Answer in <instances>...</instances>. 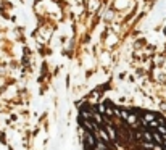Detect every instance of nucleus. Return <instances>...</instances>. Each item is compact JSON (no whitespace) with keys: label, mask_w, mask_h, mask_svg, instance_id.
I'll return each instance as SVG.
<instances>
[{"label":"nucleus","mask_w":166,"mask_h":150,"mask_svg":"<svg viewBox=\"0 0 166 150\" xmlns=\"http://www.w3.org/2000/svg\"><path fill=\"white\" fill-rule=\"evenodd\" d=\"M95 137H94V134L91 132V131H87L86 132V139H84V147L86 148H95Z\"/></svg>","instance_id":"1"},{"label":"nucleus","mask_w":166,"mask_h":150,"mask_svg":"<svg viewBox=\"0 0 166 150\" xmlns=\"http://www.w3.org/2000/svg\"><path fill=\"white\" fill-rule=\"evenodd\" d=\"M126 123L132 126V128H139V124H140V120L137 118V113H132V111H129L127 113V118H126Z\"/></svg>","instance_id":"2"},{"label":"nucleus","mask_w":166,"mask_h":150,"mask_svg":"<svg viewBox=\"0 0 166 150\" xmlns=\"http://www.w3.org/2000/svg\"><path fill=\"white\" fill-rule=\"evenodd\" d=\"M81 123H82V126H84V128H86L87 131H91V132H94V131L98 129V124H97L94 120H86V118H82V120H81Z\"/></svg>","instance_id":"3"},{"label":"nucleus","mask_w":166,"mask_h":150,"mask_svg":"<svg viewBox=\"0 0 166 150\" xmlns=\"http://www.w3.org/2000/svg\"><path fill=\"white\" fill-rule=\"evenodd\" d=\"M97 137L100 139V140H103V142H107V144L111 140L110 134H108V131L103 129V128H98V129H97Z\"/></svg>","instance_id":"4"},{"label":"nucleus","mask_w":166,"mask_h":150,"mask_svg":"<svg viewBox=\"0 0 166 150\" xmlns=\"http://www.w3.org/2000/svg\"><path fill=\"white\" fill-rule=\"evenodd\" d=\"M153 120H156V116L153 113H144V115H142V118H140V123L144 126H148Z\"/></svg>","instance_id":"5"},{"label":"nucleus","mask_w":166,"mask_h":150,"mask_svg":"<svg viewBox=\"0 0 166 150\" xmlns=\"http://www.w3.org/2000/svg\"><path fill=\"white\" fill-rule=\"evenodd\" d=\"M92 115H94V120H95V123H97L98 126H103V124H105V121H103V116H102L100 113H97V111L92 110Z\"/></svg>","instance_id":"6"},{"label":"nucleus","mask_w":166,"mask_h":150,"mask_svg":"<svg viewBox=\"0 0 166 150\" xmlns=\"http://www.w3.org/2000/svg\"><path fill=\"white\" fill-rule=\"evenodd\" d=\"M107 131H108V134H110L111 140H116V139H118L116 131H115V128H113V126H110V124H108V126H107Z\"/></svg>","instance_id":"7"},{"label":"nucleus","mask_w":166,"mask_h":150,"mask_svg":"<svg viewBox=\"0 0 166 150\" xmlns=\"http://www.w3.org/2000/svg\"><path fill=\"white\" fill-rule=\"evenodd\" d=\"M152 134H153V140H155L156 144H160V145H161V144L164 142V139L160 136V132H158V131H156V132H152Z\"/></svg>","instance_id":"8"},{"label":"nucleus","mask_w":166,"mask_h":150,"mask_svg":"<svg viewBox=\"0 0 166 150\" xmlns=\"http://www.w3.org/2000/svg\"><path fill=\"white\" fill-rule=\"evenodd\" d=\"M152 150H161V147H160V144H158V145H155V147H153V148H152Z\"/></svg>","instance_id":"9"}]
</instances>
